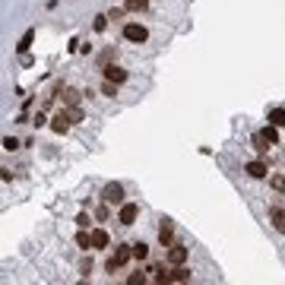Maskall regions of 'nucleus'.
I'll return each instance as SVG.
<instances>
[{
    "instance_id": "obj_3",
    "label": "nucleus",
    "mask_w": 285,
    "mask_h": 285,
    "mask_svg": "<svg viewBox=\"0 0 285 285\" xmlns=\"http://www.w3.org/2000/svg\"><path fill=\"white\" fill-rule=\"evenodd\" d=\"M244 171H247V177H254V181H266V177H269V165L263 159H254V162L244 165Z\"/></svg>"
},
{
    "instance_id": "obj_20",
    "label": "nucleus",
    "mask_w": 285,
    "mask_h": 285,
    "mask_svg": "<svg viewBox=\"0 0 285 285\" xmlns=\"http://www.w3.org/2000/svg\"><path fill=\"white\" fill-rule=\"evenodd\" d=\"M263 136L269 139V146H272V142H279V127H272V124H266V127H263Z\"/></svg>"
},
{
    "instance_id": "obj_6",
    "label": "nucleus",
    "mask_w": 285,
    "mask_h": 285,
    "mask_svg": "<svg viewBox=\"0 0 285 285\" xmlns=\"http://www.w3.org/2000/svg\"><path fill=\"white\" fill-rule=\"evenodd\" d=\"M136 216H139V206L136 203H124L121 212H117V222H121V225H133Z\"/></svg>"
},
{
    "instance_id": "obj_11",
    "label": "nucleus",
    "mask_w": 285,
    "mask_h": 285,
    "mask_svg": "<svg viewBox=\"0 0 285 285\" xmlns=\"http://www.w3.org/2000/svg\"><path fill=\"white\" fill-rule=\"evenodd\" d=\"M266 121H269L272 127H279V130H282V127H285V108H272V111L266 114Z\"/></svg>"
},
{
    "instance_id": "obj_19",
    "label": "nucleus",
    "mask_w": 285,
    "mask_h": 285,
    "mask_svg": "<svg viewBox=\"0 0 285 285\" xmlns=\"http://www.w3.org/2000/svg\"><path fill=\"white\" fill-rule=\"evenodd\" d=\"M64 105L70 108V105H79V92L76 89H64Z\"/></svg>"
},
{
    "instance_id": "obj_23",
    "label": "nucleus",
    "mask_w": 285,
    "mask_h": 285,
    "mask_svg": "<svg viewBox=\"0 0 285 285\" xmlns=\"http://www.w3.org/2000/svg\"><path fill=\"white\" fill-rule=\"evenodd\" d=\"M111 203H105V206H99V209H95V219H99V222H105V219H108L111 216V209H108Z\"/></svg>"
},
{
    "instance_id": "obj_27",
    "label": "nucleus",
    "mask_w": 285,
    "mask_h": 285,
    "mask_svg": "<svg viewBox=\"0 0 285 285\" xmlns=\"http://www.w3.org/2000/svg\"><path fill=\"white\" fill-rule=\"evenodd\" d=\"M105 29H108V16H99L95 19V32H105Z\"/></svg>"
},
{
    "instance_id": "obj_17",
    "label": "nucleus",
    "mask_w": 285,
    "mask_h": 285,
    "mask_svg": "<svg viewBox=\"0 0 285 285\" xmlns=\"http://www.w3.org/2000/svg\"><path fill=\"white\" fill-rule=\"evenodd\" d=\"M269 187L276 190V194H285V171H282V174H272V177H269Z\"/></svg>"
},
{
    "instance_id": "obj_1",
    "label": "nucleus",
    "mask_w": 285,
    "mask_h": 285,
    "mask_svg": "<svg viewBox=\"0 0 285 285\" xmlns=\"http://www.w3.org/2000/svg\"><path fill=\"white\" fill-rule=\"evenodd\" d=\"M102 203H111V206H124V184H117V181L105 184V190H102Z\"/></svg>"
},
{
    "instance_id": "obj_26",
    "label": "nucleus",
    "mask_w": 285,
    "mask_h": 285,
    "mask_svg": "<svg viewBox=\"0 0 285 285\" xmlns=\"http://www.w3.org/2000/svg\"><path fill=\"white\" fill-rule=\"evenodd\" d=\"M4 149H7V152H13V149H19V139H13V136H7V139H4Z\"/></svg>"
},
{
    "instance_id": "obj_16",
    "label": "nucleus",
    "mask_w": 285,
    "mask_h": 285,
    "mask_svg": "<svg viewBox=\"0 0 285 285\" xmlns=\"http://www.w3.org/2000/svg\"><path fill=\"white\" fill-rule=\"evenodd\" d=\"M124 7H127V13H142L149 7V0H124Z\"/></svg>"
},
{
    "instance_id": "obj_21",
    "label": "nucleus",
    "mask_w": 285,
    "mask_h": 285,
    "mask_svg": "<svg viewBox=\"0 0 285 285\" xmlns=\"http://www.w3.org/2000/svg\"><path fill=\"white\" fill-rule=\"evenodd\" d=\"M146 257H149V247L142 244V241H136L133 244V260H146Z\"/></svg>"
},
{
    "instance_id": "obj_13",
    "label": "nucleus",
    "mask_w": 285,
    "mask_h": 285,
    "mask_svg": "<svg viewBox=\"0 0 285 285\" xmlns=\"http://www.w3.org/2000/svg\"><path fill=\"white\" fill-rule=\"evenodd\" d=\"M32 41H35V29H29L26 35L19 38V44H16V51L19 54H29V48H32Z\"/></svg>"
},
{
    "instance_id": "obj_25",
    "label": "nucleus",
    "mask_w": 285,
    "mask_h": 285,
    "mask_svg": "<svg viewBox=\"0 0 285 285\" xmlns=\"http://www.w3.org/2000/svg\"><path fill=\"white\" fill-rule=\"evenodd\" d=\"M127 285H146V276H142V272H133V276L127 279Z\"/></svg>"
},
{
    "instance_id": "obj_10",
    "label": "nucleus",
    "mask_w": 285,
    "mask_h": 285,
    "mask_svg": "<svg viewBox=\"0 0 285 285\" xmlns=\"http://www.w3.org/2000/svg\"><path fill=\"white\" fill-rule=\"evenodd\" d=\"M127 76H130V73H127L124 67H114V64H111V67H105V79L117 82V86H121V82H127Z\"/></svg>"
},
{
    "instance_id": "obj_14",
    "label": "nucleus",
    "mask_w": 285,
    "mask_h": 285,
    "mask_svg": "<svg viewBox=\"0 0 285 285\" xmlns=\"http://www.w3.org/2000/svg\"><path fill=\"white\" fill-rule=\"evenodd\" d=\"M168 276H171V282H190V269L187 266H174Z\"/></svg>"
},
{
    "instance_id": "obj_28",
    "label": "nucleus",
    "mask_w": 285,
    "mask_h": 285,
    "mask_svg": "<svg viewBox=\"0 0 285 285\" xmlns=\"http://www.w3.org/2000/svg\"><path fill=\"white\" fill-rule=\"evenodd\" d=\"M89 222H92V219L86 216V212H79V216H76V225H79V228H89Z\"/></svg>"
},
{
    "instance_id": "obj_29",
    "label": "nucleus",
    "mask_w": 285,
    "mask_h": 285,
    "mask_svg": "<svg viewBox=\"0 0 285 285\" xmlns=\"http://www.w3.org/2000/svg\"><path fill=\"white\" fill-rule=\"evenodd\" d=\"M44 124H48V117L38 111V114H35V127H44Z\"/></svg>"
},
{
    "instance_id": "obj_5",
    "label": "nucleus",
    "mask_w": 285,
    "mask_h": 285,
    "mask_svg": "<svg viewBox=\"0 0 285 285\" xmlns=\"http://www.w3.org/2000/svg\"><path fill=\"white\" fill-rule=\"evenodd\" d=\"M187 257H190V247H184V244H171L168 247V263L171 266H184Z\"/></svg>"
},
{
    "instance_id": "obj_8",
    "label": "nucleus",
    "mask_w": 285,
    "mask_h": 285,
    "mask_svg": "<svg viewBox=\"0 0 285 285\" xmlns=\"http://www.w3.org/2000/svg\"><path fill=\"white\" fill-rule=\"evenodd\" d=\"M51 130H54V133H67V130H70V117H67V108H64V111H57V114L51 117Z\"/></svg>"
},
{
    "instance_id": "obj_7",
    "label": "nucleus",
    "mask_w": 285,
    "mask_h": 285,
    "mask_svg": "<svg viewBox=\"0 0 285 285\" xmlns=\"http://www.w3.org/2000/svg\"><path fill=\"white\" fill-rule=\"evenodd\" d=\"M159 244H162V247H171V244H174V225H171L168 219H165L162 228H159Z\"/></svg>"
},
{
    "instance_id": "obj_4",
    "label": "nucleus",
    "mask_w": 285,
    "mask_h": 285,
    "mask_svg": "<svg viewBox=\"0 0 285 285\" xmlns=\"http://www.w3.org/2000/svg\"><path fill=\"white\" fill-rule=\"evenodd\" d=\"M124 38H127V41H133V44H142V41L149 38V32L142 29L139 22H127V26H124Z\"/></svg>"
},
{
    "instance_id": "obj_12",
    "label": "nucleus",
    "mask_w": 285,
    "mask_h": 285,
    "mask_svg": "<svg viewBox=\"0 0 285 285\" xmlns=\"http://www.w3.org/2000/svg\"><path fill=\"white\" fill-rule=\"evenodd\" d=\"M269 219H272V228L285 234V209H272V212H269Z\"/></svg>"
},
{
    "instance_id": "obj_22",
    "label": "nucleus",
    "mask_w": 285,
    "mask_h": 285,
    "mask_svg": "<svg viewBox=\"0 0 285 285\" xmlns=\"http://www.w3.org/2000/svg\"><path fill=\"white\" fill-rule=\"evenodd\" d=\"M102 92L108 95V99H114V95H117V82H111V79H105V82H102Z\"/></svg>"
},
{
    "instance_id": "obj_24",
    "label": "nucleus",
    "mask_w": 285,
    "mask_h": 285,
    "mask_svg": "<svg viewBox=\"0 0 285 285\" xmlns=\"http://www.w3.org/2000/svg\"><path fill=\"white\" fill-rule=\"evenodd\" d=\"M124 13H127V7H114L111 13H108V19H114V22H117V19H124Z\"/></svg>"
},
{
    "instance_id": "obj_15",
    "label": "nucleus",
    "mask_w": 285,
    "mask_h": 285,
    "mask_svg": "<svg viewBox=\"0 0 285 285\" xmlns=\"http://www.w3.org/2000/svg\"><path fill=\"white\" fill-rule=\"evenodd\" d=\"M254 149L260 152V156H263V152L269 149V139L263 136V130H257V133H254Z\"/></svg>"
},
{
    "instance_id": "obj_9",
    "label": "nucleus",
    "mask_w": 285,
    "mask_h": 285,
    "mask_svg": "<svg viewBox=\"0 0 285 285\" xmlns=\"http://www.w3.org/2000/svg\"><path fill=\"white\" fill-rule=\"evenodd\" d=\"M89 234H92V251H105V247H108V241H111L105 228H92Z\"/></svg>"
},
{
    "instance_id": "obj_2",
    "label": "nucleus",
    "mask_w": 285,
    "mask_h": 285,
    "mask_svg": "<svg viewBox=\"0 0 285 285\" xmlns=\"http://www.w3.org/2000/svg\"><path fill=\"white\" fill-rule=\"evenodd\" d=\"M130 257H133V244H121V247L114 251V257L108 260V272H114V269L127 266V263H130Z\"/></svg>"
},
{
    "instance_id": "obj_18",
    "label": "nucleus",
    "mask_w": 285,
    "mask_h": 285,
    "mask_svg": "<svg viewBox=\"0 0 285 285\" xmlns=\"http://www.w3.org/2000/svg\"><path fill=\"white\" fill-rule=\"evenodd\" d=\"M67 117H70V124H82V108H79V105H70Z\"/></svg>"
}]
</instances>
